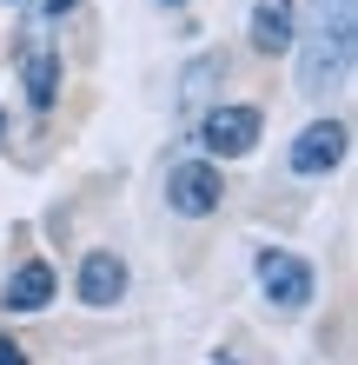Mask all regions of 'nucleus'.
<instances>
[{"mask_svg": "<svg viewBox=\"0 0 358 365\" xmlns=\"http://www.w3.org/2000/svg\"><path fill=\"white\" fill-rule=\"evenodd\" d=\"M299 47V93H332L352 80V53H358V14L352 0H312L305 27L292 34Z\"/></svg>", "mask_w": 358, "mask_h": 365, "instance_id": "nucleus-1", "label": "nucleus"}, {"mask_svg": "<svg viewBox=\"0 0 358 365\" xmlns=\"http://www.w3.org/2000/svg\"><path fill=\"white\" fill-rule=\"evenodd\" d=\"M252 279H259L265 306H279V312H305L312 292H319L312 259H299V252H285V246H265L259 259H252Z\"/></svg>", "mask_w": 358, "mask_h": 365, "instance_id": "nucleus-2", "label": "nucleus"}, {"mask_svg": "<svg viewBox=\"0 0 358 365\" xmlns=\"http://www.w3.org/2000/svg\"><path fill=\"white\" fill-rule=\"evenodd\" d=\"M259 133H265V113L259 106H206L199 113V146H206V160H246L252 146H259Z\"/></svg>", "mask_w": 358, "mask_h": 365, "instance_id": "nucleus-3", "label": "nucleus"}, {"mask_svg": "<svg viewBox=\"0 0 358 365\" xmlns=\"http://www.w3.org/2000/svg\"><path fill=\"white\" fill-rule=\"evenodd\" d=\"M219 200H226L219 160H179V166H166V206H173L179 220H213Z\"/></svg>", "mask_w": 358, "mask_h": 365, "instance_id": "nucleus-4", "label": "nucleus"}, {"mask_svg": "<svg viewBox=\"0 0 358 365\" xmlns=\"http://www.w3.org/2000/svg\"><path fill=\"white\" fill-rule=\"evenodd\" d=\"M345 146H352V126L345 120H312L299 140H292V173L299 180H325L332 166L345 160Z\"/></svg>", "mask_w": 358, "mask_h": 365, "instance_id": "nucleus-5", "label": "nucleus"}, {"mask_svg": "<svg viewBox=\"0 0 358 365\" xmlns=\"http://www.w3.org/2000/svg\"><path fill=\"white\" fill-rule=\"evenodd\" d=\"M20 80H27V106L33 113H47V106L60 100V80H67V67H60V47H47L40 34H20Z\"/></svg>", "mask_w": 358, "mask_h": 365, "instance_id": "nucleus-6", "label": "nucleus"}, {"mask_svg": "<svg viewBox=\"0 0 358 365\" xmlns=\"http://www.w3.org/2000/svg\"><path fill=\"white\" fill-rule=\"evenodd\" d=\"M73 292H80V306H93V312L120 306V299H126V259H120V252H107V246L87 252V259H80Z\"/></svg>", "mask_w": 358, "mask_h": 365, "instance_id": "nucleus-7", "label": "nucleus"}, {"mask_svg": "<svg viewBox=\"0 0 358 365\" xmlns=\"http://www.w3.org/2000/svg\"><path fill=\"white\" fill-rule=\"evenodd\" d=\"M53 292H60V272L47 259H27V266H14L7 292H0V312H47Z\"/></svg>", "mask_w": 358, "mask_h": 365, "instance_id": "nucleus-8", "label": "nucleus"}, {"mask_svg": "<svg viewBox=\"0 0 358 365\" xmlns=\"http://www.w3.org/2000/svg\"><path fill=\"white\" fill-rule=\"evenodd\" d=\"M292 34H299V7L292 0H259L252 7V27H246L252 53H292Z\"/></svg>", "mask_w": 358, "mask_h": 365, "instance_id": "nucleus-9", "label": "nucleus"}, {"mask_svg": "<svg viewBox=\"0 0 358 365\" xmlns=\"http://www.w3.org/2000/svg\"><path fill=\"white\" fill-rule=\"evenodd\" d=\"M219 80H226V47H206L193 67L179 73V113H193V120H199V113H206V100L219 93Z\"/></svg>", "mask_w": 358, "mask_h": 365, "instance_id": "nucleus-10", "label": "nucleus"}, {"mask_svg": "<svg viewBox=\"0 0 358 365\" xmlns=\"http://www.w3.org/2000/svg\"><path fill=\"white\" fill-rule=\"evenodd\" d=\"M33 7H40V20H67L80 0H33Z\"/></svg>", "mask_w": 358, "mask_h": 365, "instance_id": "nucleus-11", "label": "nucleus"}, {"mask_svg": "<svg viewBox=\"0 0 358 365\" xmlns=\"http://www.w3.org/2000/svg\"><path fill=\"white\" fill-rule=\"evenodd\" d=\"M0 365H27V346H20V339H7V332H0Z\"/></svg>", "mask_w": 358, "mask_h": 365, "instance_id": "nucleus-12", "label": "nucleus"}, {"mask_svg": "<svg viewBox=\"0 0 358 365\" xmlns=\"http://www.w3.org/2000/svg\"><path fill=\"white\" fill-rule=\"evenodd\" d=\"M159 7H186V0H159Z\"/></svg>", "mask_w": 358, "mask_h": 365, "instance_id": "nucleus-13", "label": "nucleus"}, {"mask_svg": "<svg viewBox=\"0 0 358 365\" xmlns=\"http://www.w3.org/2000/svg\"><path fill=\"white\" fill-rule=\"evenodd\" d=\"M7 7H27V0H7Z\"/></svg>", "mask_w": 358, "mask_h": 365, "instance_id": "nucleus-14", "label": "nucleus"}, {"mask_svg": "<svg viewBox=\"0 0 358 365\" xmlns=\"http://www.w3.org/2000/svg\"><path fill=\"white\" fill-rule=\"evenodd\" d=\"M0 133H7V120H0Z\"/></svg>", "mask_w": 358, "mask_h": 365, "instance_id": "nucleus-15", "label": "nucleus"}]
</instances>
